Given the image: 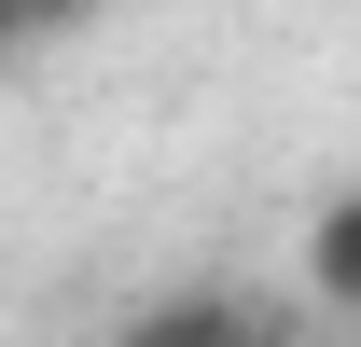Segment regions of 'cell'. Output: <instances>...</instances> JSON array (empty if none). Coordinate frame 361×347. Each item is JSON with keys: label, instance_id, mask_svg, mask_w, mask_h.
Wrapping results in <instances>:
<instances>
[{"label": "cell", "instance_id": "1", "mask_svg": "<svg viewBox=\"0 0 361 347\" xmlns=\"http://www.w3.org/2000/svg\"><path fill=\"white\" fill-rule=\"evenodd\" d=\"M139 347H278L250 305H223V292H195V305H167V319H139Z\"/></svg>", "mask_w": 361, "mask_h": 347}, {"label": "cell", "instance_id": "2", "mask_svg": "<svg viewBox=\"0 0 361 347\" xmlns=\"http://www.w3.org/2000/svg\"><path fill=\"white\" fill-rule=\"evenodd\" d=\"M306 278H319V305H361V195H334V209H319Z\"/></svg>", "mask_w": 361, "mask_h": 347}, {"label": "cell", "instance_id": "3", "mask_svg": "<svg viewBox=\"0 0 361 347\" xmlns=\"http://www.w3.org/2000/svg\"><path fill=\"white\" fill-rule=\"evenodd\" d=\"M28 14H84V0H28Z\"/></svg>", "mask_w": 361, "mask_h": 347}]
</instances>
